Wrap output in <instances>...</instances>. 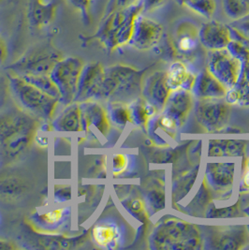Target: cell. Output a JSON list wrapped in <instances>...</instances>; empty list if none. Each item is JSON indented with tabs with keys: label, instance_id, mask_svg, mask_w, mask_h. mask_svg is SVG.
Masks as SVG:
<instances>
[{
	"label": "cell",
	"instance_id": "cell-1",
	"mask_svg": "<svg viewBox=\"0 0 249 250\" xmlns=\"http://www.w3.org/2000/svg\"><path fill=\"white\" fill-rule=\"evenodd\" d=\"M41 123L16 104L0 111V165L23 158L32 146Z\"/></svg>",
	"mask_w": 249,
	"mask_h": 250
},
{
	"label": "cell",
	"instance_id": "cell-2",
	"mask_svg": "<svg viewBox=\"0 0 249 250\" xmlns=\"http://www.w3.org/2000/svg\"><path fill=\"white\" fill-rule=\"evenodd\" d=\"M143 13L142 2L102 16L97 31L91 36H83L84 43L98 42L109 52L130 42L137 17Z\"/></svg>",
	"mask_w": 249,
	"mask_h": 250
},
{
	"label": "cell",
	"instance_id": "cell-3",
	"mask_svg": "<svg viewBox=\"0 0 249 250\" xmlns=\"http://www.w3.org/2000/svg\"><path fill=\"white\" fill-rule=\"evenodd\" d=\"M7 73L10 81L11 96L15 104L42 122H51L59 101L40 90L23 78L9 71Z\"/></svg>",
	"mask_w": 249,
	"mask_h": 250
},
{
	"label": "cell",
	"instance_id": "cell-4",
	"mask_svg": "<svg viewBox=\"0 0 249 250\" xmlns=\"http://www.w3.org/2000/svg\"><path fill=\"white\" fill-rule=\"evenodd\" d=\"M63 56L51 41L30 47L18 60L9 65L6 70L17 76L49 75L57 61Z\"/></svg>",
	"mask_w": 249,
	"mask_h": 250
},
{
	"label": "cell",
	"instance_id": "cell-5",
	"mask_svg": "<svg viewBox=\"0 0 249 250\" xmlns=\"http://www.w3.org/2000/svg\"><path fill=\"white\" fill-rule=\"evenodd\" d=\"M84 66L83 59L76 57L61 58L49 73L60 93L59 104L67 106L73 103L77 94L78 82Z\"/></svg>",
	"mask_w": 249,
	"mask_h": 250
},
{
	"label": "cell",
	"instance_id": "cell-6",
	"mask_svg": "<svg viewBox=\"0 0 249 250\" xmlns=\"http://www.w3.org/2000/svg\"><path fill=\"white\" fill-rule=\"evenodd\" d=\"M104 75L105 68L101 63L91 62L84 64L80 74L77 94L74 102L80 103L100 100Z\"/></svg>",
	"mask_w": 249,
	"mask_h": 250
},
{
	"label": "cell",
	"instance_id": "cell-7",
	"mask_svg": "<svg viewBox=\"0 0 249 250\" xmlns=\"http://www.w3.org/2000/svg\"><path fill=\"white\" fill-rule=\"evenodd\" d=\"M162 33L160 23L141 13L137 17L130 43L138 49H148L159 42Z\"/></svg>",
	"mask_w": 249,
	"mask_h": 250
},
{
	"label": "cell",
	"instance_id": "cell-8",
	"mask_svg": "<svg viewBox=\"0 0 249 250\" xmlns=\"http://www.w3.org/2000/svg\"><path fill=\"white\" fill-rule=\"evenodd\" d=\"M83 131L89 134L92 128L98 130L102 135H107L110 129L108 116L104 108L96 101L80 103Z\"/></svg>",
	"mask_w": 249,
	"mask_h": 250
},
{
	"label": "cell",
	"instance_id": "cell-9",
	"mask_svg": "<svg viewBox=\"0 0 249 250\" xmlns=\"http://www.w3.org/2000/svg\"><path fill=\"white\" fill-rule=\"evenodd\" d=\"M231 29L224 23L210 21L202 25L199 39L204 45L211 49H221L230 42Z\"/></svg>",
	"mask_w": 249,
	"mask_h": 250
},
{
	"label": "cell",
	"instance_id": "cell-10",
	"mask_svg": "<svg viewBox=\"0 0 249 250\" xmlns=\"http://www.w3.org/2000/svg\"><path fill=\"white\" fill-rule=\"evenodd\" d=\"M51 125L52 129L57 132L76 133L83 131L80 103L73 102L67 105L57 117L52 119Z\"/></svg>",
	"mask_w": 249,
	"mask_h": 250
},
{
	"label": "cell",
	"instance_id": "cell-11",
	"mask_svg": "<svg viewBox=\"0 0 249 250\" xmlns=\"http://www.w3.org/2000/svg\"><path fill=\"white\" fill-rule=\"evenodd\" d=\"M57 4L47 0H32L28 19L36 29H42L52 23L57 14Z\"/></svg>",
	"mask_w": 249,
	"mask_h": 250
},
{
	"label": "cell",
	"instance_id": "cell-12",
	"mask_svg": "<svg viewBox=\"0 0 249 250\" xmlns=\"http://www.w3.org/2000/svg\"><path fill=\"white\" fill-rule=\"evenodd\" d=\"M199 30L197 26L188 21H184L177 25L175 31L176 45L182 53H189L197 47Z\"/></svg>",
	"mask_w": 249,
	"mask_h": 250
},
{
	"label": "cell",
	"instance_id": "cell-13",
	"mask_svg": "<svg viewBox=\"0 0 249 250\" xmlns=\"http://www.w3.org/2000/svg\"><path fill=\"white\" fill-rule=\"evenodd\" d=\"M92 238L98 246L104 249H112L116 245L118 232L116 228L110 224L102 223L93 229Z\"/></svg>",
	"mask_w": 249,
	"mask_h": 250
},
{
	"label": "cell",
	"instance_id": "cell-14",
	"mask_svg": "<svg viewBox=\"0 0 249 250\" xmlns=\"http://www.w3.org/2000/svg\"><path fill=\"white\" fill-rule=\"evenodd\" d=\"M222 9L232 22L249 14V0H221Z\"/></svg>",
	"mask_w": 249,
	"mask_h": 250
},
{
	"label": "cell",
	"instance_id": "cell-15",
	"mask_svg": "<svg viewBox=\"0 0 249 250\" xmlns=\"http://www.w3.org/2000/svg\"><path fill=\"white\" fill-rule=\"evenodd\" d=\"M19 77L30 83L31 84L38 87L40 90L48 94L49 96L57 99L58 101L60 100V93L57 89V85L50 78L49 75H23Z\"/></svg>",
	"mask_w": 249,
	"mask_h": 250
},
{
	"label": "cell",
	"instance_id": "cell-16",
	"mask_svg": "<svg viewBox=\"0 0 249 250\" xmlns=\"http://www.w3.org/2000/svg\"><path fill=\"white\" fill-rule=\"evenodd\" d=\"M183 6L207 19L213 17L217 7L216 0H185Z\"/></svg>",
	"mask_w": 249,
	"mask_h": 250
},
{
	"label": "cell",
	"instance_id": "cell-17",
	"mask_svg": "<svg viewBox=\"0 0 249 250\" xmlns=\"http://www.w3.org/2000/svg\"><path fill=\"white\" fill-rule=\"evenodd\" d=\"M70 7L79 12L83 24L90 25L93 23V9L95 0H66Z\"/></svg>",
	"mask_w": 249,
	"mask_h": 250
},
{
	"label": "cell",
	"instance_id": "cell-18",
	"mask_svg": "<svg viewBox=\"0 0 249 250\" xmlns=\"http://www.w3.org/2000/svg\"><path fill=\"white\" fill-rule=\"evenodd\" d=\"M66 213H67L66 208H61V209H57V210L48 212L44 215L39 216L38 223L42 227L45 229H56L59 227L64 221L63 219L65 218Z\"/></svg>",
	"mask_w": 249,
	"mask_h": 250
},
{
	"label": "cell",
	"instance_id": "cell-19",
	"mask_svg": "<svg viewBox=\"0 0 249 250\" xmlns=\"http://www.w3.org/2000/svg\"><path fill=\"white\" fill-rule=\"evenodd\" d=\"M10 96L11 90L8 73L0 72V111L7 105Z\"/></svg>",
	"mask_w": 249,
	"mask_h": 250
},
{
	"label": "cell",
	"instance_id": "cell-20",
	"mask_svg": "<svg viewBox=\"0 0 249 250\" xmlns=\"http://www.w3.org/2000/svg\"><path fill=\"white\" fill-rule=\"evenodd\" d=\"M139 2H141V0H109L105 7V11L103 12L102 16H105L117 10H121V9L136 5Z\"/></svg>",
	"mask_w": 249,
	"mask_h": 250
},
{
	"label": "cell",
	"instance_id": "cell-21",
	"mask_svg": "<svg viewBox=\"0 0 249 250\" xmlns=\"http://www.w3.org/2000/svg\"><path fill=\"white\" fill-rule=\"evenodd\" d=\"M230 26L249 39V14L240 20L232 22Z\"/></svg>",
	"mask_w": 249,
	"mask_h": 250
},
{
	"label": "cell",
	"instance_id": "cell-22",
	"mask_svg": "<svg viewBox=\"0 0 249 250\" xmlns=\"http://www.w3.org/2000/svg\"><path fill=\"white\" fill-rule=\"evenodd\" d=\"M143 12H151L163 6L167 0H141Z\"/></svg>",
	"mask_w": 249,
	"mask_h": 250
},
{
	"label": "cell",
	"instance_id": "cell-23",
	"mask_svg": "<svg viewBox=\"0 0 249 250\" xmlns=\"http://www.w3.org/2000/svg\"><path fill=\"white\" fill-rule=\"evenodd\" d=\"M111 110H110V113H111V118L113 119V121L117 124H120V123H123L125 119V116H122V115H128L127 113L123 110L121 107L119 106H115V105H111L110 106Z\"/></svg>",
	"mask_w": 249,
	"mask_h": 250
},
{
	"label": "cell",
	"instance_id": "cell-24",
	"mask_svg": "<svg viewBox=\"0 0 249 250\" xmlns=\"http://www.w3.org/2000/svg\"><path fill=\"white\" fill-rule=\"evenodd\" d=\"M56 200L57 202L62 203V202H66L70 199V188H68L67 190V187H60L59 190H56L55 194Z\"/></svg>",
	"mask_w": 249,
	"mask_h": 250
},
{
	"label": "cell",
	"instance_id": "cell-25",
	"mask_svg": "<svg viewBox=\"0 0 249 250\" xmlns=\"http://www.w3.org/2000/svg\"><path fill=\"white\" fill-rule=\"evenodd\" d=\"M8 57V47L5 41L0 37V67L5 63Z\"/></svg>",
	"mask_w": 249,
	"mask_h": 250
},
{
	"label": "cell",
	"instance_id": "cell-26",
	"mask_svg": "<svg viewBox=\"0 0 249 250\" xmlns=\"http://www.w3.org/2000/svg\"><path fill=\"white\" fill-rule=\"evenodd\" d=\"M124 165V159L123 156L121 155H116L113 159V170L116 171H120L121 169H123Z\"/></svg>",
	"mask_w": 249,
	"mask_h": 250
},
{
	"label": "cell",
	"instance_id": "cell-27",
	"mask_svg": "<svg viewBox=\"0 0 249 250\" xmlns=\"http://www.w3.org/2000/svg\"><path fill=\"white\" fill-rule=\"evenodd\" d=\"M16 249L15 245H13L11 242L0 240V250H14Z\"/></svg>",
	"mask_w": 249,
	"mask_h": 250
},
{
	"label": "cell",
	"instance_id": "cell-28",
	"mask_svg": "<svg viewBox=\"0 0 249 250\" xmlns=\"http://www.w3.org/2000/svg\"><path fill=\"white\" fill-rule=\"evenodd\" d=\"M162 123H163V125H165L166 126H168V127H170V126L172 125L171 122H170L168 118H164V119L162 120Z\"/></svg>",
	"mask_w": 249,
	"mask_h": 250
},
{
	"label": "cell",
	"instance_id": "cell-29",
	"mask_svg": "<svg viewBox=\"0 0 249 250\" xmlns=\"http://www.w3.org/2000/svg\"><path fill=\"white\" fill-rule=\"evenodd\" d=\"M184 1H185V0H176V2H177V3H178L180 6H183V3H184Z\"/></svg>",
	"mask_w": 249,
	"mask_h": 250
},
{
	"label": "cell",
	"instance_id": "cell-30",
	"mask_svg": "<svg viewBox=\"0 0 249 250\" xmlns=\"http://www.w3.org/2000/svg\"><path fill=\"white\" fill-rule=\"evenodd\" d=\"M3 1H4V0H0V5L3 3Z\"/></svg>",
	"mask_w": 249,
	"mask_h": 250
}]
</instances>
